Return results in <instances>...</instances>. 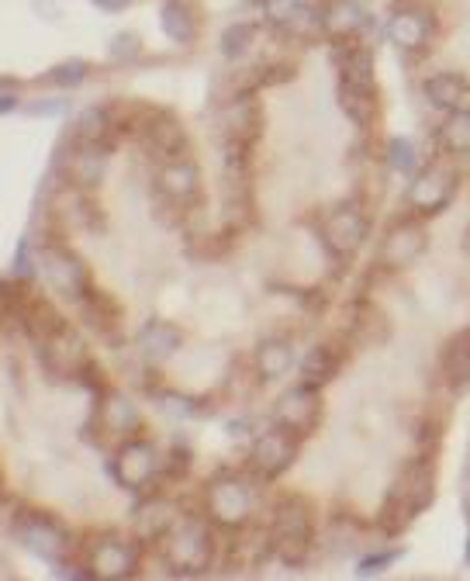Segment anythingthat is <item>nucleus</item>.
Masks as SVG:
<instances>
[{
    "mask_svg": "<svg viewBox=\"0 0 470 581\" xmlns=\"http://www.w3.org/2000/svg\"><path fill=\"white\" fill-rule=\"evenodd\" d=\"M90 360V350L83 343V336L77 329H59L56 336H49L42 343V364L49 374L59 377H77V371Z\"/></svg>",
    "mask_w": 470,
    "mask_h": 581,
    "instance_id": "6ab92c4d",
    "label": "nucleus"
},
{
    "mask_svg": "<svg viewBox=\"0 0 470 581\" xmlns=\"http://www.w3.org/2000/svg\"><path fill=\"white\" fill-rule=\"evenodd\" d=\"M298 450L301 440L294 433H287L284 426L263 429L253 440V447H249V471L260 481H274L291 471V464L298 460Z\"/></svg>",
    "mask_w": 470,
    "mask_h": 581,
    "instance_id": "9b49d317",
    "label": "nucleus"
},
{
    "mask_svg": "<svg viewBox=\"0 0 470 581\" xmlns=\"http://www.w3.org/2000/svg\"><path fill=\"white\" fill-rule=\"evenodd\" d=\"M80 312H83V322L97 332V336H115L118 326H121V305L111 298L108 291L101 288H90L83 298L77 301Z\"/></svg>",
    "mask_w": 470,
    "mask_h": 581,
    "instance_id": "bb28decb",
    "label": "nucleus"
},
{
    "mask_svg": "<svg viewBox=\"0 0 470 581\" xmlns=\"http://www.w3.org/2000/svg\"><path fill=\"white\" fill-rule=\"evenodd\" d=\"M159 409L166 415H173V419H194V415L201 412V398L180 395V391H163V395H159Z\"/></svg>",
    "mask_w": 470,
    "mask_h": 581,
    "instance_id": "e433bc0d",
    "label": "nucleus"
},
{
    "mask_svg": "<svg viewBox=\"0 0 470 581\" xmlns=\"http://www.w3.org/2000/svg\"><path fill=\"white\" fill-rule=\"evenodd\" d=\"M388 498L405 505L412 516L426 512L432 505V498H436V460H432V454H419L415 460H408Z\"/></svg>",
    "mask_w": 470,
    "mask_h": 581,
    "instance_id": "2eb2a0df",
    "label": "nucleus"
},
{
    "mask_svg": "<svg viewBox=\"0 0 470 581\" xmlns=\"http://www.w3.org/2000/svg\"><path fill=\"white\" fill-rule=\"evenodd\" d=\"M87 77H90V63L70 59V63H59L56 70L45 73V83H52V87H59V90H73V87H80Z\"/></svg>",
    "mask_w": 470,
    "mask_h": 581,
    "instance_id": "c9c22d12",
    "label": "nucleus"
},
{
    "mask_svg": "<svg viewBox=\"0 0 470 581\" xmlns=\"http://www.w3.org/2000/svg\"><path fill=\"white\" fill-rule=\"evenodd\" d=\"M432 39H436V18H432L429 7L419 4H405L394 7L388 18V42L398 52H408V56H419L426 52Z\"/></svg>",
    "mask_w": 470,
    "mask_h": 581,
    "instance_id": "4468645a",
    "label": "nucleus"
},
{
    "mask_svg": "<svg viewBox=\"0 0 470 581\" xmlns=\"http://www.w3.org/2000/svg\"><path fill=\"white\" fill-rule=\"evenodd\" d=\"M415 160H419V153H415V146L405 139V135H394L388 142V166L394 173H415Z\"/></svg>",
    "mask_w": 470,
    "mask_h": 581,
    "instance_id": "4c0bfd02",
    "label": "nucleus"
},
{
    "mask_svg": "<svg viewBox=\"0 0 470 581\" xmlns=\"http://www.w3.org/2000/svg\"><path fill=\"white\" fill-rule=\"evenodd\" d=\"M339 367H343L339 353L332 350L329 343H315L312 350L305 353V360H301V381L312 384V388H325V384L336 381Z\"/></svg>",
    "mask_w": 470,
    "mask_h": 581,
    "instance_id": "7c9ffc66",
    "label": "nucleus"
},
{
    "mask_svg": "<svg viewBox=\"0 0 470 581\" xmlns=\"http://www.w3.org/2000/svg\"><path fill=\"white\" fill-rule=\"evenodd\" d=\"M159 460L163 454L156 450V443L132 436V440L118 443V454L111 460V478L125 492H149L159 481Z\"/></svg>",
    "mask_w": 470,
    "mask_h": 581,
    "instance_id": "6e6552de",
    "label": "nucleus"
},
{
    "mask_svg": "<svg viewBox=\"0 0 470 581\" xmlns=\"http://www.w3.org/2000/svg\"><path fill=\"white\" fill-rule=\"evenodd\" d=\"M163 557L173 575H184V578L208 575L218 557L215 530L197 516H180L177 526L163 540Z\"/></svg>",
    "mask_w": 470,
    "mask_h": 581,
    "instance_id": "f03ea898",
    "label": "nucleus"
},
{
    "mask_svg": "<svg viewBox=\"0 0 470 581\" xmlns=\"http://www.w3.org/2000/svg\"><path fill=\"white\" fill-rule=\"evenodd\" d=\"M194 467V454L187 447H170L159 460V481H184Z\"/></svg>",
    "mask_w": 470,
    "mask_h": 581,
    "instance_id": "f704fd0d",
    "label": "nucleus"
},
{
    "mask_svg": "<svg viewBox=\"0 0 470 581\" xmlns=\"http://www.w3.org/2000/svg\"><path fill=\"white\" fill-rule=\"evenodd\" d=\"M256 25H249V21H235V25H229L222 32V56L225 59H242L249 49H253L256 42Z\"/></svg>",
    "mask_w": 470,
    "mask_h": 581,
    "instance_id": "473e14b6",
    "label": "nucleus"
},
{
    "mask_svg": "<svg viewBox=\"0 0 470 581\" xmlns=\"http://www.w3.org/2000/svg\"><path fill=\"white\" fill-rule=\"evenodd\" d=\"M439 142L450 156H470V108L446 115L443 128H439Z\"/></svg>",
    "mask_w": 470,
    "mask_h": 581,
    "instance_id": "2f4dec72",
    "label": "nucleus"
},
{
    "mask_svg": "<svg viewBox=\"0 0 470 581\" xmlns=\"http://www.w3.org/2000/svg\"><path fill=\"white\" fill-rule=\"evenodd\" d=\"M18 108V94H0V115H11Z\"/></svg>",
    "mask_w": 470,
    "mask_h": 581,
    "instance_id": "c03bdc74",
    "label": "nucleus"
},
{
    "mask_svg": "<svg viewBox=\"0 0 470 581\" xmlns=\"http://www.w3.org/2000/svg\"><path fill=\"white\" fill-rule=\"evenodd\" d=\"M97 7H101L104 14H121V11H128L132 7V0H94Z\"/></svg>",
    "mask_w": 470,
    "mask_h": 581,
    "instance_id": "79ce46f5",
    "label": "nucleus"
},
{
    "mask_svg": "<svg viewBox=\"0 0 470 581\" xmlns=\"http://www.w3.org/2000/svg\"><path fill=\"white\" fill-rule=\"evenodd\" d=\"M322 25L332 42H353L367 28V7L360 0H332L322 11Z\"/></svg>",
    "mask_w": 470,
    "mask_h": 581,
    "instance_id": "393cba45",
    "label": "nucleus"
},
{
    "mask_svg": "<svg viewBox=\"0 0 470 581\" xmlns=\"http://www.w3.org/2000/svg\"><path fill=\"white\" fill-rule=\"evenodd\" d=\"M70 139L83 142V146H111V139H115V115H111V108L97 104V108L83 111L70 128Z\"/></svg>",
    "mask_w": 470,
    "mask_h": 581,
    "instance_id": "c85d7f7f",
    "label": "nucleus"
},
{
    "mask_svg": "<svg viewBox=\"0 0 470 581\" xmlns=\"http://www.w3.org/2000/svg\"><path fill=\"white\" fill-rule=\"evenodd\" d=\"M457 170L453 166H446L443 160H432L426 166H419V170L412 173V180H408V211L419 218H432L439 215L446 205L453 201V194H457Z\"/></svg>",
    "mask_w": 470,
    "mask_h": 581,
    "instance_id": "0eeeda50",
    "label": "nucleus"
},
{
    "mask_svg": "<svg viewBox=\"0 0 470 581\" xmlns=\"http://www.w3.org/2000/svg\"><path fill=\"white\" fill-rule=\"evenodd\" d=\"M142 557H146V540L125 537V533H101L83 550V564L101 581L135 578L142 571Z\"/></svg>",
    "mask_w": 470,
    "mask_h": 581,
    "instance_id": "20e7f679",
    "label": "nucleus"
},
{
    "mask_svg": "<svg viewBox=\"0 0 470 581\" xmlns=\"http://www.w3.org/2000/svg\"><path fill=\"white\" fill-rule=\"evenodd\" d=\"M94 429H101V436L108 440H132V436H142V412L139 405L132 402L128 395L121 391H104L101 402H97V412H94Z\"/></svg>",
    "mask_w": 470,
    "mask_h": 581,
    "instance_id": "a211bd4d",
    "label": "nucleus"
},
{
    "mask_svg": "<svg viewBox=\"0 0 470 581\" xmlns=\"http://www.w3.org/2000/svg\"><path fill=\"white\" fill-rule=\"evenodd\" d=\"M439 374H443L446 388L457 395L470 388V326L446 339L443 353H439Z\"/></svg>",
    "mask_w": 470,
    "mask_h": 581,
    "instance_id": "b1692460",
    "label": "nucleus"
},
{
    "mask_svg": "<svg viewBox=\"0 0 470 581\" xmlns=\"http://www.w3.org/2000/svg\"><path fill=\"white\" fill-rule=\"evenodd\" d=\"M370 239V218L356 201H343L322 218V243L336 260H353Z\"/></svg>",
    "mask_w": 470,
    "mask_h": 581,
    "instance_id": "1a4fd4ad",
    "label": "nucleus"
},
{
    "mask_svg": "<svg viewBox=\"0 0 470 581\" xmlns=\"http://www.w3.org/2000/svg\"><path fill=\"white\" fill-rule=\"evenodd\" d=\"M204 512L222 530H246L256 516V488L246 474L218 471L204 485Z\"/></svg>",
    "mask_w": 470,
    "mask_h": 581,
    "instance_id": "7ed1b4c3",
    "label": "nucleus"
},
{
    "mask_svg": "<svg viewBox=\"0 0 470 581\" xmlns=\"http://www.w3.org/2000/svg\"><path fill=\"white\" fill-rule=\"evenodd\" d=\"M35 115H59V111H66V101H59V97H56V101H49V104H35Z\"/></svg>",
    "mask_w": 470,
    "mask_h": 581,
    "instance_id": "37998d69",
    "label": "nucleus"
},
{
    "mask_svg": "<svg viewBox=\"0 0 470 581\" xmlns=\"http://www.w3.org/2000/svg\"><path fill=\"white\" fill-rule=\"evenodd\" d=\"M0 495H4V474H0Z\"/></svg>",
    "mask_w": 470,
    "mask_h": 581,
    "instance_id": "a18cd8bd",
    "label": "nucleus"
},
{
    "mask_svg": "<svg viewBox=\"0 0 470 581\" xmlns=\"http://www.w3.org/2000/svg\"><path fill=\"white\" fill-rule=\"evenodd\" d=\"M225 139L232 142H246V146H256L263 132V111H260V101L253 94H239L235 101L225 108Z\"/></svg>",
    "mask_w": 470,
    "mask_h": 581,
    "instance_id": "5701e85b",
    "label": "nucleus"
},
{
    "mask_svg": "<svg viewBox=\"0 0 470 581\" xmlns=\"http://www.w3.org/2000/svg\"><path fill=\"white\" fill-rule=\"evenodd\" d=\"M11 533L21 540V547L32 550V554L42 557V561H49L52 568L63 561H73V547H77V540H73L70 530H66L56 516H49V512L21 509L11 523Z\"/></svg>",
    "mask_w": 470,
    "mask_h": 581,
    "instance_id": "39448f33",
    "label": "nucleus"
},
{
    "mask_svg": "<svg viewBox=\"0 0 470 581\" xmlns=\"http://www.w3.org/2000/svg\"><path fill=\"white\" fill-rule=\"evenodd\" d=\"M159 25H163L166 39L177 42V45H194L197 32H201L194 7L187 4V0H166L163 11H159Z\"/></svg>",
    "mask_w": 470,
    "mask_h": 581,
    "instance_id": "c756f323",
    "label": "nucleus"
},
{
    "mask_svg": "<svg viewBox=\"0 0 470 581\" xmlns=\"http://www.w3.org/2000/svg\"><path fill=\"white\" fill-rule=\"evenodd\" d=\"M177 505L163 495H146L135 512V537L146 543H163L166 533L177 526Z\"/></svg>",
    "mask_w": 470,
    "mask_h": 581,
    "instance_id": "4be33fe9",
    "label": "nucleus"
},
{
    "mask_svg": "<svg viewBox=\"0 0 470 581\" xmlns=\"http://www.w3.org/2000/svg\"><path fill=\"white\" fill-rule=\"evenodd\" d=\"M63 153H66L63 177L73 191L87 194V191H97V187L104 184V177H108L111 146H83V142L70 139V149H63Z\"/></svg>",
    "mask_w": 470,
    "mask_h": 581,
    "instance_id": "f3484780",
    "label": "nucleus"
},
{
    "mask_svg": "<svg viewBox=\"0 0 470 581\" xmlns=\"http://www.w3.org/2000/svg\"><path fill=\"white\" fill-rule=\"evenodd\" d=\"M429 246V232L422 225L419 215H408V218H398L381 239V260L384 270H408L412 263H419V256L426 253Z\"/></svg>",
    "mask_w": 470,
    "mask_h": 581,
    "instance_id": "f8f14e48",
    "label": "nucleus"
},
{
    "mask_svg": "<svg viewBox=\"0 0 470 581\" xmlns=\"http://www.w3.org/2000/svg\"><path fill=\"white\" fill-rule=\"evenodd\" d=\"M14 319L25 326V332L32 339H39V343H45L49 336H56L59 329H66L63 315H59V308L52 305L49 298H42V294H35V288L28 284L25 294H21L18 308H14Z\"/></svg>",
    "mask_w": 470,
    "mask_h": 581,
    "instance_id": "aec40b11",
    "label": "nucleus"
},
{
    "mask_svg": "<svg viewBox=\"0 0 470 581\" xmlns=\"http://www.w3.org/2000/svg\"><path fill=\"white\" fill-rule=\"evenodd\" d=\"M270 550L280 564L287 568H301L308 564L315 547V516L312 502L305 495H284L274 505V516H270Z\"/></svg>",
    "mask_w": 470,
    "mask_h": 581,
    "instance_id": "f257e3e1",
    "label": "nucleus"
},
{
    "mask_svg": "<svg viewBox=\"0 0 470 581\" xmlns=\"http://www.w3.org/2000/svg\"><path fill=\"white\" fill-rule=\"evenodd\" d=\"M35 263H39V253L32 249V236H28V239H21L18 253H14L11 277H14V281H21V284H32L35 281Z\"/></svg>",
    "mask_w": 470,
    "mask_h": 581,
    "instance_id": "58836bf2",
    "label": "nucleus"
},
{
    "mask_svg": "<svg viewBox=\"0 0 470 581\" xmlns=\"http://www.w3.org/2000/svg\"><path fill=\"white\" fill-rule=\"evenodd\" d=\"M39 263L52 291H59L66 301H80L90 291V267L73 246L59 243V239H45L39 246Z\"/></svg>",
    "mask_w": 470,
    "mask_h": 581,
    "instance_id": "423d86ee",
    "label": "nucleus"
},
{
    "mask_svg": "<svg viewBox=\"0 0 470 581\" xmlns=\"http://www.w3.org/2000/svg\"><path fill=\"white\" fill-rule=\"evenodd\" d=\"M142 52V42H139V35H132V32H121L115 42H111V49H108V56L115 59V63H132L135 56Z\"/></svg>",
    "mask_w": 470,
    "mask_h": 581,
    "instance_id": "ea45409f",
    "label": "nucleus"
},
{
    "mask_svg": "<svg viewBox=\"0 0 470 581\" xmlns=\"http://www.w3.org/2000/svg\"><path fill=\"white\" fill-rule=\"evenodd\" d=\"M139 135L142 142H146V149L159 160H180V156H187V149H191V135H187V128L177 122V118L170 115V111H156V108H142V118H139Z\"/></svg>",
    "mask_w": 470,
    "mask_h": 581,
    "instance_id": "ddd939ff",
    "label": "nucleus"
},
{
    "mask_svg": "<svg viewBox=\"0 0 470 581\" xmlns=\"http://www.w3.org/2000/svg\"><path fill=\"white\" fill-rule=\"evenodd\" d=\"M422 90H426V101L432 108L446 111V115L460 108H470V83L464 73H453V70L432 73Z\"/></svg>",
    "mask_w": 470,
    "mask_h": 581,
    "instance_id": "a878e982",
    "label": "nucleus"
},
{
    "mask_svg": "<svg viewBox=\"0 0 470 581\" xmlns=\"http://www.w3.org/2000/svg\"><path fill=\"white\" fill-rule=\"evenodd\" d=\"M312 4H315V0H263V18L284 32V28L291 25V21L298 18L301 11H308Z\"/></svg>",
    "mask_w": 470,
    "mask_h": 581,
    "instance_id": "72a5a7b5",
    "label": "nucleus"
},
{
    "mask_svg": "<svg viewBox=\"0 0 470 581\" xmlns=\"http://www.w3.org/2000/svg\"><path fill=\"white\" fill-rule=\"evenodd\" d=\"M135 346H139V357L146 360V364L159 367L184 346V329L173 326V322H166V319H149V322H142L139 336H135Z\"/></svg>",
    "mask_w": 470,
    "mask_h": 581,
    "instance_id": "412c9836",
    "label": "nucleus"
},
{
    "mask_svg": "<svg viewBox=\"0 0 470 581\" xmlns=\"http://www.w3.org/2000/svg\"><path fill=\"white\" fill-rule=\"evenodd\" d=\"M322 415H325L322 388H312V384H305V381L287 388L274 405L277 426H284L287 433H294L298 440L312 436L315 429L322 426Z\"/></svg>",
    "mask_w": 470,
    "mask_h": 581,
    "instance_id": "9d476101",
    "label": "nucleus"
},
{
    "mask_svg": "<svg viewBox=\"0 0 470 581\" xmlns=\"http://www.w3.org/2000/svg\"><path fill=\"white\" fill-rule=\"evenodd\" d=\"M398 550H384V554H367L360 561V568H356V575H381L384 568H391L394 561H398Z\"/></svg>",
    "mask_w": 470,
    "mask_h": 581,
    "instance_id": "a19ab883",
    "label": "nucleus"
},
{
    "mask_svg": "<svg viewBox=\"0 0 470 581\" xmlns=\"http://www.w3.org/2000/svg\"><path fill=\"white\" fill-rule=\"evenodd\" d=\"M294 367V346L287 339H263L253 353V371L263 384L280 381Z\"/></svg>",
    "mask_w": 470,
    "mask_h": 581,
    "instance_id": "cd10ccee",
    "label": "nucleus"
},
{
    "mask_svg": "<svg viewBox=\"0 0 470 581\" xmlns=\"http://www.w3.org/2000/svg\"><path fill=\"white\" fill-rule=\"evenodd\" d=\"M156 191L166 205L187 211L201 198V166L191 156H180V160H166L156 173Z\"/></svg>",
    "mask_w": 470,
    "mask_h": 581,
    "instance_id": "dca6fc26",
    "label": "nucleus"
}]
</instances>
